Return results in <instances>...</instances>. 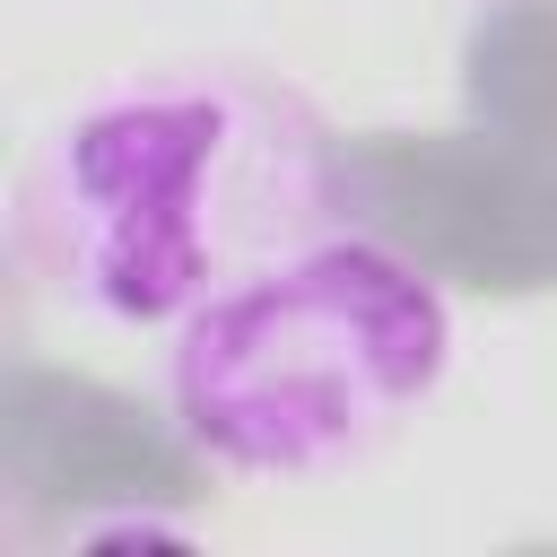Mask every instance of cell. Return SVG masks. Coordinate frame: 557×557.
<instances>
[{"label":"cell","mask_w":557,"mask_h":557,"mask_svg":"<svg viewBox=\"0 0 557 557\" xmlns=\"http://www.w3.org/2000/svg\"><path fill=\"white\" fill-rule=\"evenodd\" d=\"M435 366L444 305L400 261L348 244L218 296L174 357V409L226 461L305 470L418 400Z\"/></svg>","instance_id":"cell-1"}]
</instances>
